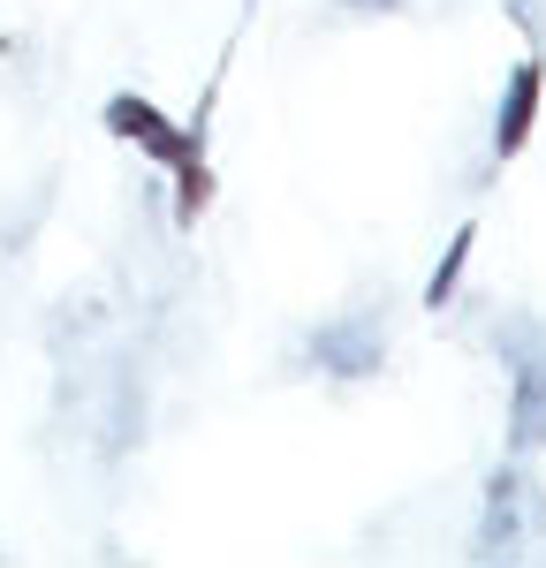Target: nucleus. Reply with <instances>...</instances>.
Segmentation results:
<instances>
[{
    "instance_id": "4",
    "label": "nucleus",
    "mask_w": 546,
    "mask_h": 568,
    "mask_svg": "<svg viewBox=\"0 0 546 568\" xmlns=\"http://www.w3.org/2000/svg\"><path fill=\"white\" fill-rule=\"evenodd\" d=\"M516 349V342H508ZM508 439L516 455L546 447V342L539 349H516V402H508Z\"/></svg>"
},
{
    "instance_id": "9",
    "label": "nucleus",
    "mask_w": 546,
    "mask_h": 568,
    "mask_svg": "<svg viewBox=\"0 0 546 568\" xmlns=\"http://www.w3.org/2000/svg\"><path fill=\"white\" fill-rule=\"evenodd\" d=\"M251 8H259V0H243V16H251Z\"/></svg>"
},
{
    "instance_id": "7",
    "label": "nucleus",
    "mask_w": 546,
    "mask_h": 568,
    "mask_svg": "<svg viewBox=\"0 0 546 568\" xmlns=\"http://www.w3.org/2000/svg\"><path fill=\"white\" fill-rule=\"evenodd\" d=\"M501 546H516V470H494V485H486V538H478V554H501Z\"/></svg>"
},
{
    "instance_id": "6",
    "label": "nucleus",
    "mask_w": 546,
    "mask_h": 568,
    "mask_svg": "<svg viewBox=\"0 0 546 568\" xmlns=\"http://www.w3.org/2000/svg\"><path fill=\"white\" fill-rule=\"evenodd\" d=\"M168 182H175V227L190 235L198 220L213 213V168H205V160H190V168H168Z\"/></svg>"
},
{
    "instance_id": "1",
    "label": "nucleus",
    "mask_w": 546,
    "mask_h": 568,
    "mask_svg": "<svg viewBox=\"0 0 546 568\" xmlns=\"http://www.w3.org/2000/svg\"><path fill=\"white\" fill-rule=\"evenodd\" d=\"M99 130L114 136V144H136V160H152L160 175H168V168H190V160H205V130H198V122H190V130L168 122L160 99H144V91H107Z\"/></svg>"
},
{
    "instance_id": "2",
    "label": "nucleus",
    "mask_w": 546,
    "mask_h": 568,
    "mask_svg": "<svg viewBox=\"0 0 546 568\" xmlns=\"http://www.w3.org/2000/svg\"><path fill=\"white\" fill-rule=\"evenodd\" d=\"M312 364L326 379H372L380 364H387V342H380V318L357 311V318H334V326H318L312 334Z\"/></svg>"
},
{
    "instance_id": "3",
    "label": "nucleus",
    "mask_w": 546,
    "mask_h": 568,
    "mask_svg": "<svg viewBox=\"0 0 546 568\" xmlns=\"http://www.w3.org/2000/svg\"><path fill=\"white\" fill-rule=\"evenodd\" d=\"M539 91H546V61L524 53L501 84V114H494V160H516L532 144V122H539Z\"/></svg>"
},
{
    "instance_id": "5",
    "label": "nucleus",
    "mask_w": 546,
    "mask_h": 568,
    "mask_svg": "<svg viewBox=\"0 0 546 568\" xmlns=\"http://www.w3.org/2000/svg\"><path fill=\"white\" fill-rule=\"evenodd\" d=\"M471 251H478V220H463L448 235V251H441V265H433V281H425V311H448L455 296H463V273H471Z\"/></svg>"
},
{
    "instance_id": "8",
    "label": "nucleus",
    "mask_w": 546,
    "mask_h": 568,
    "mask_svg": "<svg viewBox=\"0 0 546 568\" xmlns=\"http://www.w3.org/2000/svg\"><path fill=\"white\" fill-rule=\"evenodd\" d=\"M350 8H395V0H350Z\"/></svg>"
}]
</instances>
